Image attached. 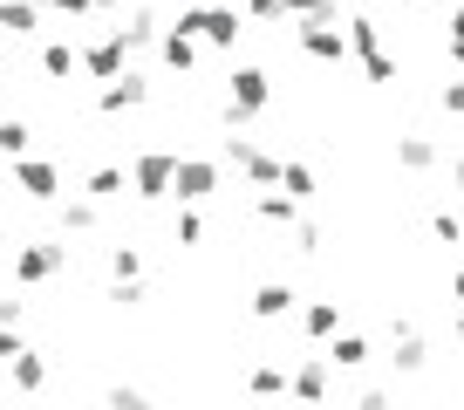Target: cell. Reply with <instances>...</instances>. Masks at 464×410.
I'll return each instance as SVG.
<instances>
[{
    "label": "cell",
    "instance_id": "cell-37",
    "mask_svg": "<svg viewBox=\"0 0 464 410\" xmlns=\"http://www.w3.org/2000/svg\"><path fill=\"white\" fill-rule=\"evenodd\" d=\"M362 75H369V83H396V55H390V48H382V55H369Z\"/></svg>",
    "mask_w": 464,
    "mask_h": 410
},
{
    "label": "cell",
    "instance_id": "cell-2",
    "mask_svg": "<svg viewBox=\"0 0 464 410\" xmlns=\"http://www.w3.org/2000/svg\"><path fill=\"white\" fill-rule=\"evenodd\" d=\"M266 102H274V75L253 69V62H246V69H232V83H226V123H232V131L253 123Z\"/></svg>",
    "mask_w": 464,
    "mask_h": 410
},
{
    "label": "cell",
    "instance_id": "cell-40",
    "mask_svg": "<svg viewBox=\"0 0 464 410\" xmlns=\"http://www.w3.org/2000/svg\"><path fill=\"white\" fill-rule=\"evenodd\" d=\"M21 315H28V308H21L14 294H0V328H21Z\"/></svg>",
    "mask_w": 464,
    "mask_h": 410
},
{
    "label": "cell",
    "instance_id": "cell-7",
    "mask_svg": "<svg viewBox=\"0 0 464 410\" xmlns=\"http://www.w3.org/2000/svg\"><path fill=\"white\" fill-rule=\"evenodd\" d=\"M218 191V164L212 158H178V171H171V199L178 205H205Z\"/></svg>",
    "mask_w": 464,
    "mask_h": 410
},
{
    "label": "cell",
    "instance_id": "cell-21",
    "mask_svg": "<svg viewBox=\"0 0 464 410\" xmlns=\"http://www.w3.org/2000/svg\"><path fill=\"white\" fill-rule=\"evenodd\" d=\"M42 28V0H0V34H34Z\"/></svg>",
    "mask_w": 464,
    "mask_h": 410
},
{
    "label": "cell",
    "instance_id": "cell-15",
    "mask_svg": "<svg viewBox=\"0 0 464 410\" xmlns=\"http://www.w3.org/2000/svg\"><path fill=\"white\" fill-rule=\"evenodd\" d=\"M396 164H403V171H437V137L403 131V137H396Z\"/></svg>",
    "mask_w": 464,
    "mask_h": 410
},
{
    "label": "cell",
    "instance_id": "cell-3",
    "mask_svg": "<svg viewBox=\"0 0 464 410\" xmlns=\"http://www.w3.org/2000/svg\"><path fill=\"white\" fill-rule=\"evenodd\" d=\"M218 158H226L232 171H246V185H253V191H280V164H287V158L260 151L253 137H226V144H218Z\"/></svg>",
    "mask_w": 464,
    "mask_h": 410
},
{
    "label": "cell",
    "instance_id": "cell-18",
    "mask_svg": "<svg viewBox=\"0 0 464 410\" xmlns=\"http://www.w3.org/2000/svg\"><path fill=\"white\" fill-rule=\"evenodd\" d=\"M301 328L314 342H334V336H342V301H307L301 308Z\"/></svg>",
    "mask_w": 464,
    "mask_h": 410
},
{
    "label": "cell",
    "instance_id": "cell-44",
    "mask_svg": "<svg viewBox=\"0 0 464 410\" xmlns=\"http://www.w3.org/2000/svg\"><path fill=\"white\" fill-rule=\"evenodd\" d=\"M450 69H458V75H464V42H450Z\"/></svg>",
    "mask_w": 464,
    "mask_h": 410
},
{
    "label": "cell",
    "instance_id": "cell-8",
    "mask_svg": "<svg viewBox=\"0 0 464 410\" xmlns=\"http://www.w3.org/2000/svg\"><path fill=\"white\" fill-rule=\"evenodd\" d=\"M390 363H396V376H423V369H430V342L417 336V322H410V315H396L390 322Z\"/></svg>",
    "mask_w": 464,
    "mask_h": 410
},
{
    "label": "cell",
    "instance_id": "cell-35",
    "mask_svg": "<svg viewBox=\"0 0 464 410\" xmlns=\"http://www.w3.org/2000/svg\"><path fill=\"white\" fill-rule=\"evenodd\" d=\"M246 21H287V0H239Z\"/></svg>",
    "mask_w": 464,
    "mask_h": 410
},
{
    "label": "cell",
    "instance_id": "cell-26",
    "mask_svg": "<svg viewBox=\"0 0 464 410\" xmlns=\"http://www.w3.org/2000/svg\"><path fill=\"white\" fill-rule=\"evenodd\" d=\"M253 212H260L266 226H294V220H301V205H294L287 191H260V199H253Z\"/></svg>",
    "mask_w": 464,
    "mask_h": 410
},
{
    "label": "cell",
    "instance_id": "cell-33",
    "mask_svg": "<svg viewBox=\"0 0 464 410\" xmlns=\"http://www.w3.org/2000/svg\"><path fill=\"white\" fill-rule=\"evenodd\" d=\"M102 410H158V404H150V396L137 390V383H116V390L102 396Z\"/></svg>",
    "mask_w": 464,
    "mask_h": 410
},
{
    "label": "cell",
    "instance_id": "cell-11",
    "mask_svg": "<svg viewBox=\"0 0 464 410\" xmlns=\"http://www.w3.org/2000/svg\"><path fill=\"white\" fill-rule=\"evenodd\" d=\"M14 185L28 191L34 205H55V199H62V171H55L48 158H14Z\"/></svg>",
    "mask_w": 464,
    "mask_h": 410
},
{
    "label": "cell",
    "instance_id": "cell-31",
    "mask_svg": "<svg viewBox=\"0 0 464 410\" xmlns=\"http://www.w3.org/2000/svg\"><path fill=\"white\" fill-rule=\"evenodd\" d=\"M171 239H178V247H198V239H205V220L191 212V205H178V220H171Z\"/></svg>",
    "mask_w": 464,
    "mask_h": 410
},
{
    "label": "cell",
    "instance_id": "cell-50",
    "mask_svg": "<svg viewBox=\"0 0 464 410\" xmlns=\"http://www.w3.org/2000/svg\"><path fill=\"white\" fill-rule=\"evenodd\" d=\"M260 410H280V404H260Z\"/></svg>",
    "mask_w": 464,
    "mask_h": 410
},
{
    "label": "cell",
    "instance_id": "cell-30",
    "mask_svg": "<svg viewBox=\"0 0 464 410\" xmlns=\"http://www.w3.org/2000/svg\"><path fill=\"white\" fill-rule=\"evenodd\" d=\"M294 21H342V0H287Z\"/></svg>",
    "mask_w": 464,
    "mask_h": 410
},
{
    "label": "cell",
    "instance_id": "cell-20",
    "mask_svg": "<svg viewBox=\"0 0 464 410\" xmlns=\"http://www.w3.org/2000/svg\"><path fill=\"white\" fill-rule=\"evenodd\" d=\"M158 55H164V69H178V75L198 69V42H191V34H178V28L158 34Z\"/></svg>",
    "mask_w": 464,
    "mask_h": 410
},
{
    "label": "cell",
    "instance_id": "cell-32",
    "mask_svg": "<svg viewBox=\"0 0 464 410\" xmlns=\"http://www.w3.org/2000/svg\"><path fill=\"white\" fill-rule=\"evenodd\" d=\"M430 233L444 239V247H464V220L450 212V205H437V212H430Z\"/></svg>",
    "mask_w": 464,
    "mask_h": 410
},
{
    "label": "cell",
    "instance_id": "cell-51",
    "mask_svg": "<svg viewBox=\"0 0 464 410\" xmlns=\"http://www.w3.org/2000/svg\"><path fill=\"white\" fill-rule=\"evenodd\" d=\"M314 410H328V404H314Z\"/></svg>",
    "mask_w": 464,
    "mask_h": 410
},
{
    "label": "cell",
    "instance_id": "cell-34",
    "mask_svg": "<svg viewBox=\"0 0 464 410\" xmlns=\"http://www.w3.org/2000/svg\"><path fill=\"white\" fill-rule=\"evenodd\" d=\"M294 253H301V260H314V253H321V226L314 220H294Z\"/></svg>",
    "mask_w": 464,
    "mask_h": 410
},
{
    "label": "cell",
    "instance_id": "cell-6",
    "mask_svg": "<svg viewBox=\"0 0 464 410\" xmlns=\"http://www.w3.org/2000/svg\"><path fill=\"white\" fill-rule=\"evenodd\" d=\"M62 267H69V247H55V239L14 247V280H21V288H42V280H55Z\"/></svg>",
    "mask_w": 464,
    "mask_h": 410
},
{
    "label": "cell",
    "instance_id": "cell-38",
    "mask_svg": "<svg viewBox=\"0 0 464 410\" xmlns=\"http://www.w3.org/2000/svg\"><path fill=\"white\" fill-rule=\"evenodd\" d=\"M437 102H444L450 117H464V75H450V83H444V89H437Z\"/></svg>",
    "mask_w": 464,
    "mask_h": 410
},
{
    "label": "cell",
    "instance_id": "cell-13",
    "mask_svg": "<svg viewBox=\"0 0 464 410\" xmlns=\"http://www.w3.org/2000/svg\"><path fill=\"white\" fill-rule=\"evenodd\" d=\"M123 191H130V171H123V164H96V171L82 178V199H96V205L123 199Z\"/></svg>",
    "mask_w": 464,
    "mask_h": 410
},
{
    "label": "cell",
    "instance_id": "cell-1",
    "mask_svg": "<svg viewBox=\"0 0 464 410\" xmlns=\"http://www.w3.org/2000/svg\"><path fill=\"white\" fill-rule=\"evenodd\" d=\"M178 34H191V42H205V48H232L239 34H246V15L239 7H178V21H171Z\"/></svg>",
    "mask_w": 464,
    "mask_h": 410
},
{
    "label": "cell",
    "instance_id": "cell-14",
    "mask_svg": "<svg viewBox=\"0 0 464 410\" xmlns=\"http://www.w3.org/2000/svg\"><path fill=\"white\" fill-rule=\"evenodd\" d=\"M55 226H62V239H69V233H96V226H102V205L96 199H62L55 205Z\"/></svg>",
    "mask_w": 464,
    "mask_h": 410
},
{
    "label": "cell",
    "instance_id": "cell-4",
    "mask_svg": "<svg viewBox=\"0 0 464 410\" xmlns=\"http://www.w3.org/2000/svg\"><path fill=\"white\" fill-rule=\"evenodd\" d=\"M171 171H178L171 151H137V158H130V191H137L144 205L171 199Z\"/></svg>",
    "mask_w": 464,
    "mask_h": 410
},
{
    "label": "cell",
    "instance_id": "cell-47",
    "mask_svg": "<svg viewBox=\"0 0 464 410\" xmlns=\"http://www.w3.org/2000/svg\"><path fill=\"white\" fill-rule=\"evenodd\" d=\"M116 7H123V0H96V15H116Z\"/></svg>",
    "mask_w": 464,
    "mask_h": 410
},
{
    "label": "cell",
    "instance_id": "cell-23",
    "mask_svg": "<svg viewBox=\"0 0 464 410\" xmlns=\"http://www.w3.org/2000/svg\"><path fill=\"white\" fill-rule=\"evenodd\" d=\"M369 356H376V349H369V336H334L328 342V369H362Z\"/></svg>",
    "mask_w": 464,
    "mask_h": 410
},
{
    "label": "cell",
    "instance_id": "cell-12",
    "mask_svg": "<svg viewBox=\"0 0 464 410\" xmlns=\"http://www.w3.org/2000/svg\"><path fill=\"white\" fill-rule=\"evenodd\" d=\"M287 396H294L301 410L328 404V356H307V363H294V376H287Z\"/></svg>",
    "mask_w": 464,
    "mask_h": 410
},
{
    "label": "cell",
    "instance_id": "cell-28",
    "mask_svg": "<svg viewBox=\"0 0 464 410\" xmlns=\"http://www.w3.org/2000/svg\"><path fill=\"white\" fill-rule=\"evenodd\" d=\"M75 69H82V55H75L69 42H48L42 48V75H55V83H62V75H75Z\"/></svg>",
    "mask_w": 464,
    "mask_h": 410
},
{
    "label": "cell",
    "instance_id": "cell-27",
    "mask_svg": "<svg viewBox=\"0 0 464 410\" xmlns=\"http://www.w3.org/2000/svg\"><path fill=\"white\" fill-rule=\"evenodd\" d=\"M280 191H287L294 205H301V199H314V164H301V158H294V164H280Z\"/></svg>",
    "mask_w": 464,
    "mask_h": 410
},
{
    "label": "cell",
    "instance_id": "cell-36",
    "mask_svg": "<svg viewBox=\"0 0 464 410\" xmlns=\"http://www.w3.org/2000/svg\"><path fill=\"white\" fill-rule=\"evenodd\" d=\"M110 301H116V308H144L150 294H144V280H116V288H110Z\"/></svg>",
    "mask_w": 464,
    "mask_h": 410
},
{
    "label": "cell",
    "instance_id": "cell-46",
    "mask_svg": "<svg viewBox=\"0 0 464 410\" xmlns=\"http://www.w3.org/2000/svg\"><path fill=\"white\" fill-rule=\"evenodd\" d=\"M450 294H458V301H464V267H458V274H450Z\"/></svg>",
    "mask_w": 464,
    "mask_h": 410
},
{
    "label": "cell",
    "instance_id": "cell-17",
    "mask_svg": "<svg viewBox=\"0 0 464 410\" xmlns=\"http://www.w3.org/2000/svg\"><path fill=\"white\" fill-rule=\"evenodd\" d=\"M294 301H301V294H294L287 280H266V288L253 294V315H260V322H287V315H294Z\"/></svg>",
    "mask_w": 464,
    "mask_h": 410
},
{
    "label": "cell",
    "instance_id": "cell-9",
    "mask_svg": "<svg viewBox=\"0 0 464 410\" xmlns=\"http://www.w3.org/2000/svg\"><path fill=\"white\" fill-rule=\"evenodd\" d=\"M137 102H150V75L144 69H123L116 83L96 89V110H102V117H123V110H137Z\"/></svg>",
    "mask_w": 464,
    "mask_h": 410
},
{
    "label": "cell",
    "instance_id": "cell-42",
    "mask_svg": "<svg viewBox=\"0 0 464 410\" xmlns=\"http://www.w3.org/2000/svg\"><path fill=\"white\" fill-rule=\"evenodd\" d=\"M42 7H62V15H96V0H42Z\"/></svg>",
    "mask_w": 464,
    "mask_h": 410
},
{
    "label": "cell",
    "instance_id": "cell-16",
    "mask_svg": "<svg viewBox=\"0 0 464 410\" xmlns=\"http://www.w3.org/2000/svg\"><path fill=\"white\" fill-rule=\"evenodd\" d=\"M287 376H294L287 363H253L246 369V390L260 396V404H280V396H287Z\"/></svg>",
    "mask_w": 464,
    "mask_h": 410
},
{
    "label": "cell",
    "instance_id": "cell-41",
    "mask_svg": "<svg viewBox=\"0 0 464 410\" xmlns=\"http://www.w3.org/2000/svg\"><path fill=\"white\" fill-rule=\"evenodd\" d=\"M21 349H28V342H21V328H0V363H14Z\"/></svg>",
    "mask_w": 464,
    "mask_h": 410
},
{
    "label": "cell",
    "instance_id": "cell-29",
    "mask_svg": "<svg viewBox=\"0 0 464 410\" xmlns=\"http://www.w3.org/2000/svg\"><path fill=\"white\" fill-rule=\"evenodd\" d=\"M110 280H144V253L137 247H110Z\"/></svg>",
    "mask_w": 464,
    "mask_h": 410
},
{
    "label": "cell",
    "instance_id": "cell-43",
    "mask_svg": "<svg viewBox=\"0 0 464 410\" xmlns=\"http://www.w3.org/2000/svg\"><path fill=\"white\" fill-rule=\"evenodd\" d=\"M450 42H464V0L450 7Z\"/></svg>",
    "mask_w": 464,
    "mask_h": 410
},
{
    "label": "cell",
    "instance_id": "cell-45",
    "mask_svg": "<svg viewBox=\"0 0 464 410\" xmlns=\"http://www.w3.org/2000/svg\"><path fill=\"white\" fill-rule=\"evenodd\" d=\"M450 185H458V191H464V158H458V164H450Z\"/></svg>",
    "mask_w": 464,
    "mask_h": 410
},
{
    "label": "cell",
    "instance_id": "cell-52",
    "mask_svg": "<svg viewBox=\"0 0 464 410\" xmlns=\"http://www.w3.org/2000/svg\"><path fill=\"white\" fill-rule=\"evenodd\" d=\"M450 7H458V0H450Z\"/></svg>",
    "mask_w": 464,
    "mask_h": 410
},
{
    "label": "cell",
    "instance_id": "cell-22",
    "mask_svg": "<svg viewBox=\"0 0 464 410\" xmlns=\"http://www.w3.org/2000/svg\"><path fill=\"white\" fill-rule=\"evenodd\" d=\"M348 55H355V62L382 55V21H369V15H355V21H348Z\"/></svg>",
    "mask_w": 464,
    "mask_h": 410
},
{
    "label": "cell",
    "instance_id": "cell-49",
    "mask_svg": "<svg viewBox=\"0 0 464 410\" xmlns=\"http://www.w3.org/2000/svg\"><path fill=\"white\" fill-rule=\"evenodd\" d=\"M178 7H198V0H178Z\"/></svg>",
    "mask_w": 464,
    "mask_h": 410
},
{
    "label": "cell",
    "instance_id": "cell-48",
    "mask_svg": "<svg viewBox=\"0 0 464 410\" xmlns=\"http://www.w3.org/2000/svg\"><path fill=\"white\" fill-rule=\"evenodd\" d=\"M458 342H464V308H458Z\"/></svg>",
    "mask_w": 464,
    "mask_h": 410
},
{
    "label": "cell",
    "instance_id": "cell-19",
    "mask_svg": "<svg viewBox=\"0 0 464 410\" xmlns=\"http://www.w3.org/2000/svg\"><path fill=\"white\" fill-rule=\"evenodd\" d=\"M123 48H158V34H164V21H158V7H130V21H123Z\"/></svg>",
    "mask_w": 464,
    "mask_h": 410
},
{
    "label": "cell",
    "instance_id": "cell-25",
    "mask_svg": "<svg viewBox=\"0 0 464 410\" xmlns=\"http://www.w3.org/2000/svg\"><path fill=\"white\" fill-rule=\"evenodd\" d=\"M28 144H34L28 117H0V158H28Z\"/></svg>",
    "mask_w": 464,
    "mask_h": 410
},
{
    "label": "cell",
    "instance_id": "cell-39",
    "mask_svg": "<svg viewBox=\"0 0 464 410\" xmlns=\"http://www.w3.org/2000/svg\"><path fill=\"white\" fill-rule=\"evenodd\" d=\"M355 410H396V390H382V383H376V390L355 396Z\"/></svg>",
    "mask_w": 464,
    "mask_h": 410
},
{
    "label": "cell",
    "instance_id": "cell-10",
    "mask_svg": "<svg viewBox=\"0 0 464 410\" xmlns=\"http://www.w3.org/2000/svg\"><path fill=\"white\" fill-rule=\"evenodd\" d=\"M82 69L96 75V83H116V75L130 69V48H123V34H116V28H102L96 42L82 48Z\"/></svg>",
    "mask_w": 464,
    "mask_h": 410
},
{
    "label": "cell",
    "instance_id": "cell-24",
    "mask_svg": "<svg viewBox=\"0 0 464 410\" xmlns=\"http://www.w3.org/2000/svg\"><path fill=\"white\" fill-rule=\"evenodd\" d=\"M7 369H14V390H28V396H34V390L48 383V356H42V349H21L14 363H7Z\"/></svg>",
    "mask_w": 464,
    "mask_h": 410
},
{
    "label": "cell",
    "instance_id": "cell-5",
    "mask_svg": "<svg viewBox=\"0 0 464 410\" xmlns=\"http://www.w3.org/2000/svg\"><path fill=\"white\" fill-rule=\"evenodd\" d=\"M294 42H301L307 62H334V69L348 62V28H342V21H301Z\"/></svg>",
    "mask_w": 464,
    "mask_h": 410
}]
</instances>
